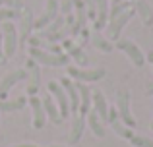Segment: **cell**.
Listing matches in <instances>:
<instances>
[{"mask_svg":"<svg viewBox=\"0 0 153 147\" xmlns=\"http://www.w3.org/2000/svg\"><path fill=\"white\" fill-rule=\"evenodd\" d=\"M91 43H93V47H95V49L103 50V52H111V50H112L111 41H108V39H103L99 33H95L93 37H91Z\"/></svg>","mask_w":153,"mask_h":147,"instance_id":"603a6c76","label":"cell"},{"mask_svg":"<svg viewBox=\"0 0 153 147\" xmlns=\"http://www.w3.org/2000/svg\"><path fill=\"white\" fill-rule=\"evenodd\" d=\"M23 79H27V70H14V72L4 75L2 81H0V101H4V97H6L8 91H10L18 81H23Z\"/></svg>","mask_w":153,"mask_h":147,"instance_id":"30bf717a","label":"cell"},{"mask_svg":"<svg viewBox=\"0 0 153 147\" xmlns=\"http://www.w3.org/2000/svg\"><path fill=\"white\" fill-rule=\"evenodd\" d=\"M68 75L76 81H82V83H89V81H99L103 79L107 72L103 68H97V70H83V68H78V66H70L68 68Z\"/></svg>","mask_w":153,"mask_h":147,"instance_id":"5b68a950","label":"cell"},{"mask_svg":"<svg viewBox=\"0 0 153 147\" xmlns=\"http://www.w3.org/2000/svg\"><path fill=\"white\" fill-rule=\"evenodd\" d=\"M116 112H118V118L124 126L136 128V118L130 112V93L128 91H120L116 95Z\"/></svg>","mask_w":153,"mask_h":147,"instance_id":"3957f363","label":"cell"},{"mask_svg":"<svg viewBox=\"0 0 153 147\" xmlns=\"http://www.w3.org/2000/svg\"><path fill=\"white\" fill-rule=\"evenodd\" d=\"M58 10H60V8H58V2H56V0H49V2H47L45 12H43V14L33 21V29L43 31L45 27H49L51 23L58 18Z\"/></svg>","mask_w":153,"mask_h":147,"instance_id":"ba28073f","label":"cell"},{"mask_svg":"<svg viewBox=\"0 0 153 147\" xmlns=\"http://www.w3.org/2000/svg\"><path fill=\"white\" fill-rule=\"evenodd\" d=\"M116 47H118L122 52H126V56L134 62V66L142 68V66L146 64V56H143V52L140 50V47L136 45V43L128 41V39H118V41H116Z\"/></svg>","mask_w":153,"mask_h":147,"instance_id":"52a82bcc","label":"cell"},{"mask_svg":"<svg viewBox=\"0 0 153 147\" xmlns=\"http://www.w3.org/2000/svg\"><path fill=\"white\" fill-rule=\"evenodd\" d=\"M27 95H31V97H35L39 91V85H41V72H39V66L35 60H27Z\"/></svg>","mask_w":153,"mask_h":147,"instance_id":"9c48e42d","label":"cell"},{"mask_svg":"<svg viewBox=\"0 0 153 147\" xmlns=\"http://www.w3.org/2000/svg\"><path fill=\"white\" fill-rule=\"evenodd\" d=\"M76 89H78V95H79V114H82V116H87V112H89L91 106H93V103H91V89L82 81L76 83Z\"/></svg>","mask_w":153,"mask_h":147,"instance_id":"4fadbf2b","label":"cell"},{"mask_svg":"<svg viewBox=\"0 0 153 147\" xmlns=\"http://www.w3.org/2000/svg\"><path fill=\"white\" fill-rule=\"evenodd\" d=\"M29 106H31V116H33V128L41 130L43 126L47 124V114H45V109H43L41 99L31 97L29 99Z\"/></svg>","mask_w":153,"mask_h":147,"instance_id":"7c38bea8","label":"cell"},{"mask_svg":"<svg viewBox=\"0 0 153 147\" xmlns=\"http://www.w3.org/2000/svg\"><path fill=\"white\" fill-rule=\"evenodd\" d=\"M27 99L25 97H18L14 101H0V110L2 112H14V110H22L25 106Z\"/></svg>","mask_w":153,"mask_h":147,"instance_id":"7402d4cb","label":"cell"},{"mask_svg":"<svg viewBox=\"0 0 153 147\" xmlns=\"http://www.w3.org/2000/svg\"><path fill=\"white\" fill-rule=\"evenodd\" d=\"M31 31H33V16H31L29 10H25L22 14V23H19V39H22V43L29 41Z\"/></svg>","mask_w":153,"mask_h":147,"instance_id":"ac0fdd59","label":"cell"},{"mask_svg":"<svg viewBox=\"0 0 153 147\" xmlns=\"http://www.w3.org/2000/svg\"><path fill=\"white\" fill-rule=\"evenodd\" d=\"M49 95L52 99H56V106H58V112L62 116V120L68 118V114H70V101H68V95L64 91V87L56 81H49Z\"/></svg>","mask_w":153,"mask_h":147,"instance_id":"277c9868","label":"cell"},{"mask_svg":"<svg viewBox=\"0 0 153 147\" xmlns=\"http://www.w3.org/2000/svg\"><path fill=\"white\" fill-rule=\"evenodd\" d=\"M0 33H2V43H4V56L12 58L18 50V27L12 21H4L0 25Z\"/></svg>","mask_w":153,"mask_h":147,"instance_id":"7a4b0ae2","label":"cell"},{"mask_svg":"<svg viewBox=\"0 0 153 147\" xmlns=\"http://www.w3.org/2000/svg\"><path fill=\"white\" fill-rule=\"evenodd\" d=\"M149 60H151V62H153V54H149Z\"/></svg>","mask_w":153,"mask_h":147,"instance_id":"f546056e","label":"cell"},{"mask_svg":"<svg viewBox=\"0 0 153 147\" xmlns=\"http://www.w3.org/2000/svg\"><path fill=\"white\" fill-rule=\"evenodd\" d=\"M85 122L89 124L91 132H93L97 137H105V126H103V120L97 116V112H95L93 109H91L89 112H87V116H85Z\"/></svg>","mask_w":153,"mask_h":147,"instance_id":"44dd1931","label":"cell"},{"mask_svg":"<svg viewBox=\"0 0 153 147\" xmlns=\"http://www.w3.org/2000/svg\"><path fill=\"white\" fill-rule=\"evenodd\" d=\"M91 103H93V110L97 112V116L101 118L103 122L108 120V105H107V99L101 91H93L91 93Z\"/></svg>","mask_w":153,"mask_h":147,"instance_id":"5bb4252c","label":"cell"},{"mask_svg":"<svg viewBox=\"0 0 153 147\" xmlns=\"http://www.w3.org/2000/svg\"><path fill=\"white\" fill-rule=\"evenodd\" d=\"M62 49H66V50H68V56H70V58H74V60L78 62L79 66H85V64H87V56H85V52H83V50L79 49L78 45H74L72 41L64 39V43H62Z\"/></svg>","mask_w":153,"mask_h":147,"instance_id":"e0dca14e","label":"cell"},{"mask_svg":"<svg viewBox=\"0 0 153 147\" xmlns=\"http://www.w3.org/2000/svg\"><path fill=\"white\" fill-rule=\"evenodd\" d=\"M51 147H62V145H51Z\"/></svg>","mask_w":153,"mask_h":147,"instance_id":"4dcf8cb0","label":"cell"},{"mask_svg":"<svg viewBox=\"0 0 153 147\" xmlns=\"http://www.w3.org/2000/svg\"><path fill=\"white\" fill-rule=\"evenodd\" d=\"M60 85L64 87L68 95V101H70V112L72 114H79V95H78V89H76V83H72L70 78H62Z\"/></svg>","mask_w":153,"mask_h":147,"instance_id":"8fae6325","label":"cell"},{"mask_svg":"<svg viewBox=\"0 0 153 147\" xmlns=\"http://www.w3.org/2000/svg\"><path fill=\"white\" fill-rule=\"evenodd\" d=\"M147 95H153V83L149 85V91H147Z\"/></svg>","mask_w":153,"mask_h":147,"instance_id":"83f0119b","label":"cell"},{"mask_svg":"<svg viewBox=\"0 0 153 147\" xmlns=\"http://www.w3.org/2000/svg\"><path fill=\"white\" fill-rule=\"evenodd\" d=\"M97 4V18H95V29H103L108 21V2L107 0H95Z\"/></svg>","mask_w":153,"mask_h":147,"instance_id":"ffe728a7","label":"cell"},{"mask_svg":"<svg viewBox=\"0 0 153 147\" xmlns=\"http://www.w3.org/2000/svg\"><path fill=\"white\" fill-rule=\"evenodd\" d=\"M134 10H136V14L142 18V21L146 23V25H151L153 23V10L146 0H134Z\"/></svg>","mask_w":153,"mask_h":147,"instance_id":"d6986e66","label":"cell"},{"mask_svg":"<svg viewBox=\"0 0 153 147\" xmlns=\"http://www.w3.org/2000/svg\"><path fill=\"white\" fill-rule=\"evenodd\" d=\"M18 12L16 10H12V8H0V23H4V21H10V19H14V18H18Z\"/></svg>","mask_w":153,"mask_h":147,"instance_id":"d4e9b609","label":"cell"},{"mask_svg":"<svg viewBox=\"0 0 153 147\" xmlns=\"http://www.w3.org/2000/svg\"><path fill=\"white\" fill-rule=\"evenodd\" d=\"M14 147H39V145H35V143H22V145H14Z\"/></svg>","mask_w":153,"mask_h":147,"instance_id":"4316f807","label":"cell"},{"mask_svg":"<svg viewBox=\"0 0 153 147\" xmlns=\"http://www.w3.org/2000/svg\"><path fill=\"white\" fill-rule=\"evenodd\" d=\"M151 130H153V124H151Z\"/></svg>","mask_w":153,"mask_h":147,"instance_id":"d6a6232c","label":"cell"},{"mask_svg":"<svg viewBox=\"0 0 153 147\" xmlns=\"http://www.w3.org/2000/svg\"><path fill=\"white\" fill-rule=\"evenodd\" d=\"M4 58H6L4 56V43H2V33H0V60L4 62Z\"/></svg>","mask_w":153,"mask_h":147,"instance_id":"484cf974","label":"cell"},{"mask_svg":"<svg viewBox=\"0 0 153 147\" xmlns=\"http://www.w3.org/2000/svg\"><path fill=\"white\" fill-rule=\"evenodd\" d=\"M43 103V109H45V114H47V120H51L52 124H62V116H60L58 112V106H56V103L52 101L51 95H45V97L41 99Z\"/></svg>","mask_w":153,"mask_h":147,"instance_id":"9a60e30c","label":"cell"},{"mask_svg":"<svg viewBox=\"0 0 153 147\" xmlns=\"http://www.w3.org/2000/svg\"><path fill=\"white\" fill-rule=\"evenodd\" d=\"M2 4H4V2H2V0H0V6H2Z\"/></svg>","mask_w":153,"mask_h":147,"instance_id":"1f68e13d","label":"cell"},{"mask_svg":"<svg viewBox=\"0 0 153 147\" xmlns=\"http://www.w3.org/2000/svg\"><path fill=\"white\" fill-rule=\"evenodd\" d=\"M118 2H124V0H114V4H118Z\"/></svg>","mask_w":153,"mask_h":147,"instance_id":"f1b7e54d","label":"cell"},{"mask_svg":"<svg viewBox=\"0 0 153 147\" xmlns=\"http://www.w3.org/2000/svg\"><path fill=\"white\" fill-rule=\"evenodd\" d=\"M29 56L31 60H35L37 64H45V66H52V68H60V66H66L70 56L68 54H52L47 52L43 49H29Z\"/></svg>","mask_w":153,"mask_h":147,"instance_id":"6da1fadb","label":"cell"},{"mask_svg":"<svg viewBox=\"0 0 153 147\" xmlns=\"http://www.w3.org/2000/svg\"><path fill=\"white\" fill-rule=\"evenodd\" d=\"M134 14H136V10H134V8H130V10L122 12L120 16H116L114 19H111V23H108V29H107V35H108V39H111V41H118L120 31H122L124 25H126V23L130 21L132 18H134Z\"/></svg>","mask_w":153,"mask_h":147,"instance_id":"8992f818","label":"cell"},{"mask_svg":"<svg viewBox=\"0 0 153 147\" xmlns=\"http://www.w3.org/2000/svg\"><path fill=\"white\" fill-rule=\"evenodd\" d=\"M128 141L134 147H153V140H149V137H146V136H136L134 134Z\"/></svg>","mask_w":153,"mask_h":147,"instance_id":"cb8c5ba5","label":"cell"},{"mask_svg":"<svg viewBox=\"0 0 153 147\" xmlns=\"http://www.w3.org/2000/svg\"><path fill=\"white\" fill-rule=\"evenodd\" d=\"M83 130H85V116H82V114H76L74 120H72V130H70V143L76 145L79 143V140H82L83 136Z\"/></svg>","mask_w":153,"mask_h":147,"instance_id":"2e32d148","label":"cell"}]
</instances>
